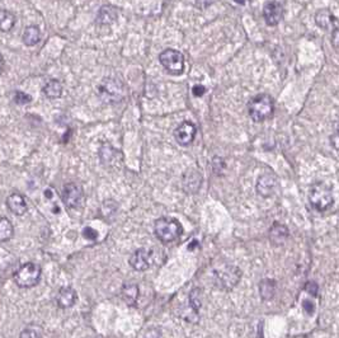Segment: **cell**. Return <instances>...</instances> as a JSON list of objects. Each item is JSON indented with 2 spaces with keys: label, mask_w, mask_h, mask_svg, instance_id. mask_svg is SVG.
<instances>
[{
  "label": "cell",
  "mask_w": 339,
  "mask_h": 338,
  "mask_svg": "<svg viewBox=\"0 0 339 338\" xmlns=\"http://www.w3.org/2000/svg\"><path fill=\"white\" fill-rule=\"evenodd\" d=\"M287 238H289V230H287V227L285 225H273L270 231V239L273 244L281 246V244H283L287 240Z\"/></svg>",
  "instance_id": "19"
},
{
  "label": "cell",
  "mask_w": 339,
  "mask_h": 338,
  "mask_svg": "<svg viewBox=\"0 0 339 338\" xmlns=\"http://www.w3.org/2000/svg\"><path fill=\"white\" fill-rule=\"evenodd\" d=\"M205 92H206V88L203 86H194L193 87V94L196 95V97H201V95L205 94Z\"/></svg>",
  "instance_id": "31"
},
{
  "label": "cell",
  "mask_w": 339,
  "mask_h": 338,
  "mask_svg": "<svg viewBox=\"0 0 339 338\" xmlns=\"http://www.w3.org/2000/svg\"><path fill=\"white\" fill-rule=\"evenodd\" d=\"M3 69H4V57L3 55L0 54V74L3 73Z\"/></svg>",
  "instance_id": "34"
},
{
  "label": "cell",
  "mask_w": 339,
  "mask_h": 338,
  "mask_svg": "<svg viewBox=\"0 0 339 338\" xmlns=\"http://www.w3.org/2000/svg\"><path fill=\"white\" fill-rule=\"evenodd\" d=\"M126 88L118 78H105L98 87V97L107 105H116L124 101Z\"/></svg>",
  "instance_id": "1"
},
{
  "label": "cell",
  "mask_w": 339,
  "mask_h": 338,
  "mask_svg": "<svg viewBox=\"0 0 339 338\" xmlns=\"http://www.w3.org/2000/svg\"><path fill=\"white\" fill-rule=\"evenodd\" d=\"M277 180L271 174H264L257 182V192L262 197H271L277 191Z\"/></svg>",
  "instance_id": "12"
},
{
  "label": "cell",
  "mask_w": 339,
  "mask_h": 338,
  "mask_svg": "<svg viewBox=\"0 0 339 338\" xmlns=\"http://www.w3.org/2000/svg\"><path fill=\"white\" fill-rule=\"evenodd\" d=\"M248 111H249L252 120L255 121V122H262V121L272 116L273 112H275V103H273V99L270 95H257L255 98L249 102Z\"/></svg>",
  "instance_id": "4"
},
{
  "label": "cell",
  "mask_w": 339,
  "mask_h": 338,
  "mask_svg": "<svg viewBox=\"0 0 339 338\" xmlns=\"http://www.w3.org/2000/svg\"><path fill=\"white\" fill-rule=\"evenodd\" d=\"M259 291L264 300H271L275 296V293H276V284L272 280H268V278L263 280L259 285Z\"/></svg>",
  "instance_id": "24"
},
{
  "label": "cell",
  "mask_w": 339,
  "mask_h": 338,
  "mask_svg": "<svg viewBox=\"0 0 339 338\" xmlns=\"http://www.w3.org/2000/svg\"><path fill=\"white\" fill-rule=\"evenodd\" d=\"M332 144L334 145V148L339 149V129L337 130L336 133H334V135L332 136Z\"/></svg>",
  "instance_id": "33"
},
{
  "label": "cell",
  "mask_w": 339,
  "mask_h": 338,
  "mask_svg": "<svg viewBox=\"0 0 339 338\" xmlns=\"http://www.w3.org/2000/svg\"><path fill=\"white\" fill-rule=\"evenodd\" d=\"M14 235L12 222L6 218H0V242H8Z\"/></svg>",
  "instance_id": "23"
},
{
  "label": "cell",
  "mask_w": 339,
  "mask_h": 338,
  "mask_svg": "<svg viewBox=\"0 0 339 338\" xmlns=\"http://www.w3.org/2000/svg\"><path fill=\"white\" fill-rule=\"evenodd\" d=\"M317 24L323 29H332L339 27V21L333 16V13L328 9H321L315 16Z\"/></svg>",
  "instance_id": "16"
},
{
  "label": "cell",
  "mask_w": 339,
  "mask_h": 338,
  "mask_svg": "<svg viewBox=\"0 0 339 338\" xmlns=\"http://www.w3.org/2000/svg\"><path fill=\"white\" fill-rule=\"evenodd\" d=\"M191 305H192V308H193L194 310H198L201 307V299L200 296H198V291H197V296H196V290L191 294Z\"/></svg>",
  "instance_id": "27"
},
{
  "label": "cell",
  "mask_w": 339,
  "mask_h": 338,
  "mask_svg": "<svg viewBox=\"0 0 339 338\" xmlns=\"http://www.w3.org/2000/svg\"><path fill=\"white\" fill-rule=\"evenodd\" d=\"M264 21L268 25H277L283 18V8L278 1L271 0L263 6Z\"/></svg>",
  "instance_id": "11"
},
{
  "label": "cell",
  "mask_w": 339,
  "mask_h": 338,
  "mask_svg": "<svg viewBox=\"0 0 339 338\" xmlns=\"http://www.w3.org/2000/svg\"><path fill=\"white\" fill-rule=\"evenodd\" d=\"M196 136V126L192 122L184 121L175 129L174 137L177 142L182 146H187L192 144Z\"/></svg>",
  "instance_id": "10"
},
{
  "label": "cell",
  "mask_w": 339,
  "mask_h": 338,
  "mask_svg": "<svg viewBox=\"0 0 339 338\" xmlns=\"http://www.w3.org/2000/svg\"><path fill=\"white\" fill-rule=\"evenodd\" d=\"M160 64L171 75H181L184 71V56L182 52L173 48H167L159 56Z\"/></svg>",
  "instance_id": "7"
},
{
  "label": "cell",
  "mask_w": 339,
  "mask_h": 338,
  "mask_svg": "<svg viewBox=\"0 0 339 338\" xmlns=\"http://www.w3.org/2000/svg\"><path fill=\"white\" fill-rule=\"evenodd\" d=\"M83 199H84V192H83V188L79 184L70 182V183H66L64 186L63 193H61V200H63L64 205L66 206L67 209H80V206L83 203Z\"/></svg>",
  "instance_id": "8"
},
{
  "label": "cell",
  "mask_w": 339,
  "mask_h": 338,
  "mask_svg": "<svg viewBox=\"0 0 339 338\" xmlns=\"http://www.w3.org/2000/svg\"><path fill=\"white\" fill-rule=\"evenodd\" d=\"M202 183V176L200 172L190 169L183 176V188L188 193H196Z\"/></svg>",
  "instance_id": "13"
},
{
  "label": "cell",
  "mask_w": 339,
  "mask_h": 338,
  "mask_svg": "<svg viewBox=\"0 0 339 338\" xmlns=\"http://www.w3.org/2000/svg\"><path fill=\"white\" fill-rule=\"evenodd\" d=\"M31 101L32 99L28 94H25V93L23 92L16 93V102L18 105H27V103H29Z\"/></svg>",
  "instance_id": "26"
},
{
  "label": "cell",
  "mask_w": 339,
  "mask_h": 338,
  "mask_svg": "<svg viewBox=\"0 0 339 338\" xmlns=\"http://www.w3.org/2000/svg\"><path fill=\"white\" fill-rule=\"evenodd\" d=\"M304 309L306 310V313H309V314H313V313H314L315 305H314V304H313V301H308V300H305V301H304Z\"/></svg>",
  "instance_id": "30"
},
{
  "label": "cell",
  "mask_w": 339,
  "mask_h": 338,
  "mask_svg": "<svg viewBox=\"0 0 339 338\" xmlns=\"http://www.w3.org/2000/svg\"><path fill=\"white\" fill-rule=\"evenodd\" d=\"M236 3H239V4H244L245 3V0H235Z\"/></svg>",
  "instance_id": "35"
},
{
  "label": "cell",
  "mask_w": 339,
  "mask_h": 338,
  "mask_svg": "<svg viewBox=\"0 0 339 338\" xmlns=\"http://www.w3.org/2000/svg\"><path fill=\"white\" fill-rule=\"evenodd\" d=\"M14 281L22 289L35 288L41 281V267L36 263H24L14 275Z\"/></svg>",
  "instance_id": "5"
},
{
  "label": "cell",
  "mask_w": 339,
  "mask_h": 338,
  "mask_svg": "<svg viewBox=\"0 0 339 338\" xmlns=\"http://www.w3.org/2000/svg\"><path fill=\"white\" fill-rule=\"evenodd\" d=\"M118 18V10L117 8H114L112 5H105L102 6L97 16V24L99 25H109L113 24Z\"/></svg>",
  "instance_id": "17"
},
{
  "label": "cell",
  "mask_w": 339,
  "mask_h": 338,
  "mask_svg": "<svg viewBox=\"0 0 339 338\" xmlns=\"http://www.w3.org/2000/svg\"><path fill=\"white\" fill-rule=\"evenodd\" d=\"M78 295L73 288H64L59 291L56 296V303L61 309H69L76 303Z\"/></svg>",
  "instance_id": "15"
},
{
  "label": "cell",
  "mask_w": 339,
  "mask_h": 338,
  "mask_svg": "<svg viewBox=\"0 0 339 338\" xmlns=\"http://www.w3.org/2000/svg\"><path fill=\"white\" fill-rule=\"evenodd\" d=\"M41 40V31L37 25H28L23 32V42L25 46H36Z\"/></svg>",
  "instance_id": "21"
},
{
  "label": "cell",
  "mask_w": 339,
  "mask_h": 338,
  "mask_svg": "<svg viewBox=\"0 0 339 338\" xmlns=\"http://www.w3.org/2000/svg\"><path fill=\"white\" fill-rule=\"evenodd\" d=\"M309 201H310L311 206L319 211H325V210L330 209L334 203L332 188L323 182L313 184L310 192H309Z\"/></svg>",
  "instance_id": "3"
},
{
  "label": "cell",
  "mask_w": 339,
  "mask_h": 338,
  "mask_svg": "<svg viewBox=\"0 0 339 338\" xmlns=\"http://www.w3.org/2000/svg\"><path fill=\"white\" fill-rule=\"evenodd\" d=\"M332 45L336 50H339V27H336L332 32Z\"/></svg>",
  "instance_id": "28"
},
{
  "label": "cell",
  "mask_w": 339,
  "mask_h": 338,
  "mask_svg": "<svg viewBox=\"0 0 339 338\" xmlns=\"http://www.w3.org/2000/svg\"><path fill=\"white\" fill-rule=\"evenodd\" d=\"M139 294L140 290L136 284H125L122 286V289H121V297H122V300L127 305H130V307L136 304L137 299H139Z\"/></svg>",
  "instance_id": "18"
},
{
  "label": "cell",
  "mask_w": 339,
  "mask_h": 338,
  "mask_svg": "<svg viewBox=\"0 0 339 338\" xmlns=\"http://www.w3.org/2000/svg\"><path fill=\"white\" fill-rule=\"evenodd\" d=\"M213 275H215L216 285L219 288H221L222 290H230L239 282L241 272L238 267L225 263V265L219 266L217 269H215Z\"/></svg>",
  "instance_id": "6"
},
{
  "label": "cell",
  "mask_w": 339,
  "mask_h": 338,
  "mask_svg": "<svg viewBox=\"0 0 339 338\" xmlns=\"http://www.w3.org/2000/svg\"><path fill=\"white\" fill-rule=\"evenodd\" d=\"M306 291H308L309 294L317 296V294H318V285L315 284V282H309V284H306Z\"/></svg>",
  "instance_id": "29"
},
{
  "label": "cell",
  "mask_w": 339,
  "mask_h": 338,
  "mask_svg": "<svg viewBox=\"0 0 339 338\" xmlns=\"http://www.w3.org/2000/svg\"><path fill=\"white\" fill-rule=\"evenodd\" d=\"M128 262L135 271H146L152 263V252L148 248H139L131 254Z\"/></svg>",
  "instance_id": "9"
},
{
  "label": "cell",
  "mask_w": 339,
  "mask_h": 338,
  "mask_svg": "<svg viewBox=\"0 0 339 338\" xmlns=\"http://www.w3.org/2000/svg\"><path fill=\"white\" fill-rule=\"evenodd\" d=\"M42 90L48 99H57L60 98L61 94H63V86L57 79H51L50 82L44 84Z\"/></svg>",
  "instance_id": "20"
},
{
  "label": "cell",
  "mask_w": 339,
  "mask_h": 338,
  "mask_svg": "<svg viewBox=\"0 0 339 338\" xmlns=\"http://www.w3.org/2000/svg\"><path fill=\"white\" fill-rule=\"evenodd\" d=\"M16 22V16L12 12H8L5 9H0V31L9 32L10 29H13Z\"/></svg>",
  "instance_id": "22"
},
{
  "label": "cell",
  "mask_w": 339,
  "mask_h": 338,
  "mask_svg": "<svg viewBox=\"0 0 339 338\" xmlns=\"http://www.w3.org/2000/svg\"><path fill=\"white\" fill-rule=\"evenodd\" d=\"M154 231L159 240H162L163 243H170L181 237L183 233V227L177 219L160 218L155 222Z\"/></svg>",
  "instance_id": "2"
},
{
  "label": "cell",
  "mask_w": 339,
  "mask_h": 338,
  "mask_svg": "<svg viewBox=\"0 0 339 338\" xmlns=\"http://www.w3.org/2000/svg\"><path fill=\"white\" fill-rule=\"evenodd\" d=\"M41 336H42V328L41 327L35 326V324L28 326L27 328L23 329V332L21 333V337H25V338L41 337Z\"/></svg>",
  "instance_id": "25"
},
{
  "label": "cell",
  "mask_w": 339,
  "mask_h": 338,
  "mask_svg": "<svg viewBox=\"0 0 339 338\" xmlns=\"http://www.w3.org/2000/svg\"><path fill=\"white\" fill-rule=\"evenodd\" d=\"M213 0H196V4L200 6L201 9H205L206 6H209L210 4L212 3Z\"/></svg>",
  "instance_id": "32"
},
{
  "label": "cell",
  "mask_w": 339,
  "mask_h": 338,
  "mask_svg": "<svg viewBox=\"0 0 339 338\" xmlns=\"http://www.w3.org/2000/svg\"><path fill=\"white\" fill-rule=\"evenodd\" d=\"M6 206L8 209L14 214V215L22 216L24 215L28 207H27V203L25 199L21 195V193H12L8 200H6Z\"/></svg>",
  "instance_id": "14"
}]
</instances>
